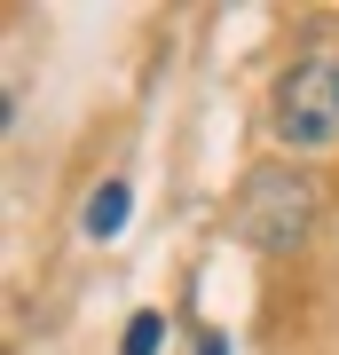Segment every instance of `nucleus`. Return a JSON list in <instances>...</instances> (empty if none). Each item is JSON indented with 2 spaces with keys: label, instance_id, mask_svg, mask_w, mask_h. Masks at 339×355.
<instances>
[{
  "label": "nucleus",
  "instance_id": "f257e3e1",
  "mask_svg": "<svg viewBox=\"0 0 339 355\" xmlns=\"http://www.w3.org/2000/svg\"><path fill=\"white\" fill-rule=\"evenodd\" d=\"M315 205H324L315 174H300L292 158H268V166H252V174L237 182L229 229H237L252 253H300L308 229H315Z\"/></svg>",
  "mask_w": 339,
  "mask_h": 355
},
{
  "label": "nucleus",
  "instance_id": "f03ea898",
  "mask_svg": "<svg viewBox=\"0 0 339 355\" xmlns=\"http://www.w3.org/2000/svg\"><path fill=\"white\" fill-rule=\"evenodd\" d=\"M277 142H292V150H331L339 142V55L315 48L300 55L284 79H277Z\"/></svg>",
  "mask_w": 339,
  "mask_h": 355
},
{
  "label": "nucleus",
  "instance_id": "7ed1b4c3",
  "mask_svg": "<svg viewBox=\"0 0 339 355\" xmlns=\"http://www.w3.org/2000/svg\"><path fill=\"white\" fill-rule=\"evenodd\" d=\"M119 229H126V182L111 174V182L87 198V237H119Z\"/></svg>",
  "mask_w": 339,
  "mask_h": 355
},
{
  "label": "nucleus",
  "instance_id": "20e7f679",
  "mask_svg": "<svg viewBox=\"0 0 339 355\" xmlns=\"http://www.w3.org/2000/svg\"><path fill=\"white\" fill-rule=\"evenodd\" d=\"M158 340H166V316H158V308H134V316H126L119 355H158Z\"/></svg>",
  "mask_w": 339,
  "mask_h": 355
},
{
  "label": "nucleus",
  "instance_id": "39448f33",
  "mask_svg": "<svg viewBox=\"0 0 339 355\" xmlns=\"http://www.w3.org/2000/svg\"><path fill=\"white\" fill-rule=\"evenodd\" d=\"M198 355H229V340H221V331H205V340H198Z\"/></svg>",
  "mask_w": 339,
  "mask_h": 355
}]
</instances>
